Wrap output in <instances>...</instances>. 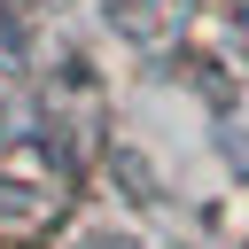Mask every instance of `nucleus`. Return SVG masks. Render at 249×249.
Wrapping results in <instances>:
<instances>
[]
</instances>
